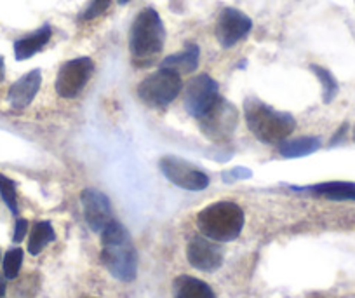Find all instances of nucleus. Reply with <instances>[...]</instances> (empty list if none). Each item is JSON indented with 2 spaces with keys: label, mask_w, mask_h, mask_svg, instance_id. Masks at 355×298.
<instances>
[{
  "label": "nucleus",
  "mask_w": 355,
  "mask_h": 298,
  "mask_svg": "<svg viewBox=\"0 0 355 298\" xmlns=\"http://www.w3.org/2000/svg\"><path fill=\"white\" fill-rule=\"evenodd\" d=\"M101 262L108 272L124 283L135 281L138 274V258L128 229L117 220H112L101 232Z\"/></svg>",
  "instance_id": "1"
},
{
  "label": "nucleus",
  "mask_w": 355,
  "mask_h": 298,
  "mask_svg": "<svg viewBox=\"0 0 355 298\" xmlns=\"http://www.w3.org/2000/svg\"><path fill=\"white\" fill-rule=\"evenodd\" d=\"M166 42V28L159 13L145 8L132 22L129 30V51L132 63L138 67H148L155 61Z\"/></svg>",
  "instance_id": "2"
},
{
  "label": "nucleus",
  "mask_w": 355,
  "mask_h": 298,
  "mask_svg": "<svg viewBox=\"0 0 355 298\" xmlns=\"http://www.w3.org/2000/svg\"><path fill=\"white\" fill-rule=\"evenodd\" d=\"M244 110L248 128L266 145L282 143L296 128V121L291 114L275 110L259 99H245Z\"/></svg>",
  "instance_id": "3"
},
{
  "label": "nucleus",
  "mask_w": 355,
  "mask_h": 298,
  "mask_svg": "<svg viewBox=\"0 0 355 298\" xmlns=\"http://www.w3.org/2000/svg\"><path fill=\"white\" fill-rule=\"evenodd\" d=\"M197 227L202 235L216 242L234 241L244 229V211L232 201L209 204L197 215Z\"/></svg>",
  "instance_id": "4"
},
{
  "label": "nucleus",
  "mask_w": 355,
  "mask_h": 298,
  "mask_svg": "<svg viewBox=\"0 0 355 298\" xmlns=\"http://www.w3.org/2000/svg\"><path fill=\"white\" fill-rule=\"evenodd\" d=\"M182 75L169 68H160L139 82L138 96L148 107L162 108L176 99V96L182 92Z\"/></svg>",
  "instance_id": "5"
},
{
  "label": "nucleus",
  "mask_w": 355,
  "mask_h": 298,
  "mask_svg": "<svg viewBox=\"0 0 355 298\" xmlns=\"http://www.w3.org/2000/svg\"><path fill=\"white\" fill-rule=\"evenodd\" d=\"M159 167L164 176L180 188L199 192L209 187V176L199 166L182 159V157H162L159 163Z\"/></svg>",
  "instance_id": "6"
},
{
  "label": "nucleus",
  "mask_w": 355,
  "mask_h": 298,
  "mask_svg": "<svg viewBox=\"0 0 355 298\" xmlns=\"http://www.w3.org/2000/svg\"><path fill=\"white\" fill-rule=\"evenodd\" d=\"M199 124L207 138L218 143L225 142L235 131V126H237V108L220 96V99L213 105V108L199 119Z\"/></svg>",
  "instance_id": "7"
},
{
  "label": "nucleus",
  "mask_w": 355,
  "mask_h": 298,
  "mask_svg": "<svg viewBox=\"0 0 355 298\" xmlns=\"http://www.w3.org/2000/svg\"><path fill=\"white\" fill-rule=\"evenodd\" d=\"M220 99L218 82L207 74L197 75L189 82L185 91V110L199 121Z\"/></svg>",
  "instance_id": "8"
},
{
  "label": "nucleus",
  "mask_w": 355,
  "mask_h": 298,
  "mask_svg": "<svg viewBox=\"0 0 355 298\" xmlns=\"http://www.w3.org/2000/svg\"><path fill=\"white\" fill-rule=\"evenodd\" d=\"M94 72L91 58H75L61 65L56 78V92L61 98H75L82 92Z\"/></svg>",
  "instance_id": "9"
},
{
  "label": "nucleus",
  "mask_w": 355,
  "mask_h": 298,
  "mask_svg": "<svg viewBox=\"0 0 355 298\" xmlns=\"http://www.w3.org/2000/svg\"><path fill=\"white\" fill-rule=\"evenodd\" d=\"M252 22L248 15L234 8H225L216 22V39L221 47L230 49L251 32Z\"/></svg>",
  "instance_id": "10"
},
{
  "label": "nucleus",
  "mask_w": 355,
  "mask_h": 298,
  "mask_svg": "<svg viewBox=\"0 0 355 298\" xmlns=\"http://www.w3.org/2000/svg\"><path fill=\"white\" fill-rule=\"evenodd\" d=\"M187 258L190 265L202 272H214L223 265V249L206 235H196L187 246Z\"/></svg>",
  "instance_id": "11"
},
{
  "label": "nucleus",
  "mask_w": 355,
  "mask_h": 298,
  "mask_svg": "<svg viewBox=\"0 0 355 298\" xmlns=\"http://www.w3.org/2000/svg\"><path fill=\"white\" fill-rule=\"evenodd\" d=\"M80 203L84 208L85 222L93 232L101 234L103 229L114 220L110 201L103 192L96 190V188H85L80 194Z\"/></svg>",
  "instance_id": "12"
},
{
  "label": "nucleus",
  "mask_w": 355,
  "mask_h": 298,
  "mask_svg": "<svg viewBox=\"0 0 355 298\" xmlns=\"http://www.w3.org/2000/svg\"><path fill=\"white\" fill-rule=\"evenodd\" d=\"M40 82H42V75L40 70H32L26 75H23L19 81H16L11 85L8 94V101L15 108H25L33 101L40 89Z\"/></svg>",
  "instance_id": "13"
},
{
  "label": "nucleus",
  "mask_w": 355,
  "mask_h": 298,
  "mask_svg": "<svg viewBox=\"0 0 355 298\" xmlns=\"http://www.w3.org/2000/svg\"><path fill=\"white\" fill-rule=\"evenodd\" d=\"M200 60V49L197 44H187L185 49L182 53L171 54V56L164 58L160 68H169V70L176 72L180 75H189L197 70Z\"/></svg>",
  "instance_id": "14"
},
{
  "label": "nucleus",
  "mask_w": 355,
  "mask_h": 298,
  "mask_svg": "<svg viewBox=\"0 0 355 298\" xmlns=\"http://www.w3.org/2000/svg\"><path fill=\"white\" fill-rule=\"evenodd\" d=\"M53 35V30L49 25H44L42 28H39L37 32H33L32 35H26L23 39L16 40L15 42V56L18 61L28 60L33 54H37L39 51L44 49V46H47V42L51 40Z\"/></svg>",
  "instance_id": "15"
},
{
  "label": "nucleus",
  "mask_w": 355,
  "mask_h": 298,
  "mask_svg": "<svg viewBox=\"0 0 355 298\" xmlns=\"http://www.w3.org/2000/svg\"><path fill=\"white\" fill-rule=\"evenodd\" d=\"M174 298H216L211 286L192 276H180L173 284Z\"/></svg>",
  "instance_id": "16"
},
{
  "label": "nucleus",
  "mask_w": 355,
  "mask_h": 298,
  "mask_svg": "<svg viewBox=\"0 0 355 298\" xmlns=\"http://www.w3.org/2000/svg\"><path fill=\"white\" fill-rule=\"evenodd\" d=\"M306 190L331 201H355V183L350 181H327V183L312 185Z\"/></svg>",
  "instance_id": "17"
},
{
  "label": "nucleus",
  "mask_w": 355,
  "mask_h": 298,
  "mask_svg": "<svg viewBox=\"0 0 355 298\" xmlns=\"http://www.w3.org/2000/svg\"><path fill=\"white\" fill-rule=\"evenodd\" d=\"M320 149V138L315 136H303L296 140H284L279 143V154L286 159H296L317 152Z\"/></svg>",
  "instance_id": "18"
},
{
  "label": "nucleus",
  "mask_w": 355,
  "mask_h": 298,
  "mask_svg": "<svg viewBox=\"0 0 355 298\" xmlns=\"http://www.w3.org/2000/svg\"><path fill=\"white\" fill-rule=\"evenodd\" d=\"M56 239L54 229L49 222H37L32 229V234L28 239V251L30 255H39L49 242Z\"/></svg>",
  "instance_id": "19"
},
{
  "label": "nucleus",
  "mask_w": 355,
  "mask_h": 298,
  "mask_svg": "<svg viewBox=\"0 0 355 298\" xmlns=\"http://www.w3.org/2000/svg\"><path fill=\"white\" fill-rule=\"evenodd\" d=\"M312 72L315 74V77L319 78L320 84H322V96H324V104H331L334 99V96L338 94V82L336 78L333 77L329 70L319 67V65H310Z\"/></svg>",
  "instance_id": "20"
},
{
  "label": "nucleus",
  "mask_w": 355,
  "mask_h": 298,
  "mask_svg": "<svg viewBox=\"0 0 355 298\" xmlns=\"http://www.w3.org/2000/svg\"><path fill=\"white\" fill-rule=\"evenodd\" d=\"M21 263H23V249L21 248L9 249L4 256V262H2L6 279H16L19 270H21Z\"/></svg>",
  "instance_id": "21"
},
{
  "label": "nucleus",
  "mask_w": 355,
  "mask_h": 298,
  "mask_svg": "<svg viewBox=\"0 0 355 298\" xmlns=\"http://www.w3.org/2000/svg\"><path fill=\"white\" fill-rule=\"evenodd\" d=\"M0 195L2 201L8 204L12 215H18V195H16V183L8 176L0 174Z\"/></svg>",
  "instance_id": "22"
},
{
  "label": "nucleus",
  "mask_w": 355,
  "mask_h": 298,
  "mask_svg": "<svg viewBox=\"0 0 355 298\" xmlns=\"http://www.w3.org/2000/svg\"><path fill=\"white\" fill-rule=\"evenodd\" d=\"M112 0H91L84 13L80 15L82 22H91V19L98 18V16L103 15L108 8H110Z\"/></svg>",
  "instance_id": "23"
},
{
  "label": "nucleus",
  "mask_w": 355,
  "mask_h": 298,
  "mask_svg": "<svg viewBox=\"0 0 355 298\" xmlns=\"http://www.w3.org/2000/svg\"><path fill=\"white\" fill-rule=\"evenodd\" d=\"M26 232H28V222L25 218H19L16 222V227H15V235H12V241L15 242H21L25 239Z\"/></svg>",
  "instance_id": "24"
},
{
  "label": "nucleus",
  "mask_w": 355,
  "mask_h": 298,
  "mask_svg": "<svg viewBox=\"0 0 355 298\" xmlns=\"http://www.w3.org/2000/svg\"><path fill=\"white\" fill-rule=\"evenodd\" d=\"M6 293V276H0V298Z\"/></svg>",
  "instance_id": "25"
},
{
  "label": "nucleus",
  "mask_w": 355,
  "mask_h": 298,
  "mask_svg": "<svg viewBox=\"0 0 355 298\" xmlns=\"http://www.w3.org/2000/svg\"><path fill=\"white\" fill-rule=\"evenodd\" d=\"M4 74H6V67H4V58L0 56V82L4 81Z\"/></svg>",
  "instance_id": "26"
},
{
  "label": "nucleus",
  "mask_w": 355,
  "mask_h": 298,
  "mask_svg": "<svg viewBox=\"0 0 355 298\" xmlns=\"http://www.w3.org/2000/svg\"><path fill=\"white\" fill-rule=\"evenodd\" d=\"M119 4L121 6H125V4H129V2H131V0H117Z\"/></svg>",
  "instance_id": "27"
},
{
  "label": "nucleus",
  "mask_w": 355,
  "mask_h": 298,
  "mask_svg": "<svg viewBox=\"0 0 355 298\" xmlns=\"http://www.w3.org/2000/svg\"><path fill=\"white\" fill-rule=\"evenodd\" d=\"M0 260H2V251H0Z\"/></svg>",
  "instance_id": "28"
},
{
  "label": "nucleus",
  "mask_w": 355,
  "mask_h": 298,
  "mask_svg": "<svg viewBox=\"0 0 355 298\" xmlns=\"http://www.w3.org/2000/svg\"><path fill=\"white\" fill-rule=\"evenodd\" d=\"M354 140H355V128H354Z\"/></svg>",
  "instance_id": "29"
}]
</instances>
